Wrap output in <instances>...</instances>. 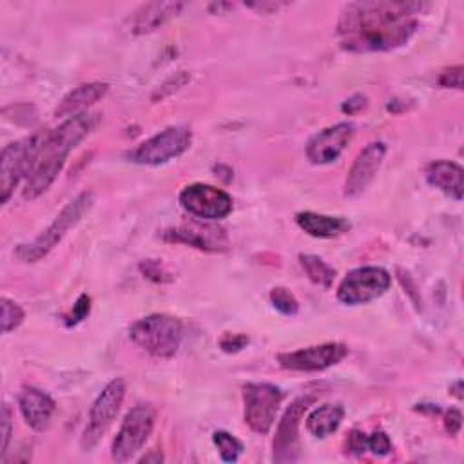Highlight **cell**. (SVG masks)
<instances>
[{"label": "cell", "instance_id": "1", "mask_svg": "<svg viewBox=\"0 0 464 464\" xmlns=\"http://www.w3.org/2000/svg\"><path fill=\"white\" fill-rule=\"evenodd\" d=\"M422 2H350L343 7L337 33L341 45L353 53H384L404 45L417 31Z\"/></svg>", "mask_w": 464, "mask_h": 464}, {"label": "cell", "instance_id": "2", "mask_svg": "<svg viewBox=\"0 0 464 464\" xmlns=\"http://www.w3.org/2000/svg\"><path fill=\"white\" fill-rule=\"evenodd\" d=\"M96 120L98 114L82 112L63 120L56 129L45 130L44 141L24 183L22 196L25 199H36L53 185L62 172L69 152L92 130Z\"/></svg>", "mask_w": 464, "mask_h": 464}, {"label": "cell", "instance_id": "3", "mask_svg": "<svg viewBox=\"0 0 464 464\" xmlns=\"http://www.w3.org/2000/svg\"><path fill=\"white\" fill-rule=\"evenodd\" d=\"M92 203L94 194L91 190L80 192L56 214L53 223L47 228H44L33 241L18 245L14 256L22 263H36L42 257H45L63 239V236L82 221V218L91 210Z\"/></svg>", "mask_w": 464, "mask_h": 464}, {"label": "cell", "instance_id": "4", "mask_svg": "<svg viewBox=\"0 0 464 464\" xmlns=\"http://www.w3.org/2000/svg\"><path fill=\"white\" fill-rule=\"evenodd\" d=\"M185 335L183 323L169 314H150L134 321L129 328L130 341L158 359H170L178 353Z\"/></svg>", "mask_w": 464, "mask_h": 464}, {"label": "cell", "instance_id": "5", "mask_svg": "<svg viewBox=\"0 0 464 464\" xmlns=\"http://www.w3.org/2000/svg\"><path fill=\"white\" fill-rule=\"evenodd\" d=\"M45 130L34 132L29 138L13 141L4 147L2 158H0V194L2 203H7L13 196L16 185L29 174L31 165L34 161V156L44 141Z\"/></svg>", "mask_w": 464, "mask_h": 464}, {"label": "cell", "instance_id": "6", "mask_svg": "<svg viewBox=\"0 0 464 464\" xmlns=\"http://www.w3.org/2000/svg\"><path fill=\"white\" fill-rule=\"evenodd\" d=\"M156 424V411L150 404H136L132 406L123 420L121 426L112 439L111 455L116 462L130 460L149 440Z\"/></svg>", "mask_w": 464, "mask_h": 464}, {"label": "cell", "instance_id": "7", "mask_svg": "<svg viewBox=\"0 0 464 464\" xmlns=\"http://www.w3.org/2000/svg\"><path fill=\"white\" fill-rule=\"evenodd\" d=\"M192 141V132L188 127L174 125L167 127L161 132L150 136L141 141L136 149H132L127 158L138 165H163L178 156H181Z\"/></svg>", "mask_w": 464, "mask_h": 464}, {"label": "cell", "instance_id": "8", "mask_svg": "<svg viewBox=\"0 0 464 464\" xmlns=\"http://www.w3.org/2000/svg\"><path fill=\"white\" fill-rule=\"evenodd\" d=\"M125 381L116 377L105 384V388L100 392V395L94 399L91 410H89V422L82 435V448L85 451L92 450L98 440L103 437V433L109 430L112 420L116 419L121 402L125 399Z\"/></svg>", "mask_w": 464, "mask_h": 464}, {"label": "cell", "instance_id": "9", "mask_svg": "<svg viewBox=\"0 0 464 464\" xmlns=\"http://www.w3.org/2000/svg\"><path fill=\"white\" fill-rule=\"evenodd\" d=\"M283 392L270 382H246L243 386L245 422L259 435H266L274 426Z\"/></svg>", "mask_w": 464, "mask_h": 464}, {"label": "cell", "instance_id": "10", "mask_svg": "<svg viewBox=\"0 0 464 464\" xmlns=\"http://www.w3.org/2000/svg\"><path fill=\"white\" fill-rule=\"evenodd\" d=\"M392 285V276L381 266H359L350 270L337 286V299L344 304H366L381 297Z\"/></svg>", "mask_w": 464, "mask_h": 464}, {"label": "cell", "instance_id": "11", "mask_svg": "<svg viewBox=\"0 0 464 464\" xmlns=\"http://www.w3.org/2000/svg\"><path fill=\"white\" fill-rule=\"evenodd\" d=\"M181 207L205 221L227 218L232 212V198L223 188L207 183H190L179 192Z\"/></svg>", "mask_w": 464, "mask_h": 464}, {"label": "cell", "instance_id": "12", "mask_svg": "<svg viewBox=\"0 0 464 464\" xmlns=\"http://www.w3.org/2000/svg\"><path fill=\"white\" fill-rule=\"evenodd\" d=\"M314 395H301L292 401V404L285 410L272 442L274 460L286 464L294 462L299 457V424L306 410L314 404Z\"/></svg>", "mask_w": 464, "mask_h": 464}, {"label": "cell", "instance_id": "13", "mask_svg": "<svg viewBox=\"0 0 464 464\" xmlns=\"http://www.w3.org/2000/svg\"><path fill=\"white\" fill-rule=\"evenodd\" d=\"M346 353L348 346L343 343H323L277 353V362L281 368L292 372H321L341 362Z\"/></svg>", "mask_w": 464, "mask_h": 464}, {"label": "cell", "instance_id": "14", "mask_svg": "<svg viewBox=\"0 0 464 464\" xmlns=\"http://www.w3.org/2000/svg\"><path fill=\"white\" fill-rule=\"evenodd\" d=\"M163 237L172 243H185L188 246L205 250V252H225L228 250V236L223 227L203 223V221H188L179 227L163 232Z\"/></svg>", "mask_w": 464, "mask_h": 464}, {"label": "cell", "instance_id": "15", "mask_svg": "<svg viewBox=\"0 0 464 464\" xmlns=\"http://www.w3.org/2000/svg\"><path fill=\"white\" fill-rule=\"evenodd\" d=\"M353 134H355V127L353 123H348V121H341L332 127H326L308 140L306 158L314 165L332 163L350 145Z\"/></svg>", "mask_w": 464, "mask_h": 464}, {"label": "cell", "instance_id": "16", "mask_svg": "<svg viewBox=\"0 0 464 464\" xmlns=\"http://www.w3.org/2000/svg\"><path fill=\"white\" fill-rule=\"evenodd\" d=\"M386 156V143L382 141H372L368 143L353 160L344 185H343V194L346 198H357L375 178L379 172L382 161Z\"/></svg>", "mask_w": 464, "mask_h": 464}, {"label": "cell", "instance_id": "17", "mask_svg": "<svg viewBox=\"0 0 464 464\" xmlns=\"http://www.w3.org/2000/svg\"><path fill=\"white\" fill-rule=\"evenodd\" d=\"M20 413L29 428L34 431H45L56 411L53 397L34 386H24L16 397Z\"/></svg>", "mask_w": 464, "mask_h": 464}, {"label": "cell", "instance_id": "18", "mask_svg": "<svg viewBox=\"0 0 464 464\" xmlns=\"http://www.w3.org/2000/svg\"><path fill=\"white\" fill-rule=\"evenodd\" d=\"M185 7L183 2H147L140 5L127 20L129 31L132 34H145L161 27L167 20L179 14Z\"/></svg>", "mask_w": 464, "mask_h": 464}, {"label": "cell", "instance_id": "19", "mask_svg": "<svg viewBox=\"0 0 464 464\" xmlns=\"http://www.w3.org/2000/svg\"><path fill=\"white\" fill-rule=\"evenodd\" d=\"M426 181L439 188L440 192H444L446 196L453 198L455 201H460L462 199V190H464V185H462V167L455 161H450V160H437L433 163H430L426 167Z\"/></svg>", "mask_w": 464, "mask_h": 464}, {"label": "cell", "instance_id": "20", "mask_svg": "<svg viewBox=\"0 0 464 464\" xmlns=\"http://www.w3.org/2000/svg\"><path fill=\"white\" fill-rule=\"evenodd\" d=\"M109 91V85L103 82H91V83H83L78 85L76 89L69 91L62 102L58 103L54 116L58 118H71L76 114H82L87 107H91L92 103H96L98 100H102Z\"/></svg>", "mask_w": 464, "mask_h": 464}, {"label": "cell", "instance_id": "21", "mask_svg": "<svg viewBox=\"0 0 464 464\" xmlns=\"http://www.w3.org/2000/svg\"><path fill=\"white\" fill-rule=\"evenodd\" d=\"M295 223L308 236L321 237V239H330V237L343 236L352 228V225L346 218L317 214V212H312V210H304V212L295 214Z\"/></svg>", "mask_w": 464, "mask_h": 464}, {"label": "cell", "instance_id": "22", "mask_svg": "<svg viewBox=\"0 0 464 464\" xmlns=\"http://www.w3.org/2000/svg\"><path fill=\"white\" fill-rule=\"evenodd\" d=\"M344 419V408L341 404H321L306 417V430L317 439H324L339 430Z\"/></svg>", "mask_w": 464, "mask_h": 464}, {"label": "cell", "instance_id": "23", "mask_svg": "<svg viewBox=\"0 0 464 464\" xmlns=\"http://www.w3.org/2000/svg\"><path fill=\"white\" fill-rule=\"evenodd\" d=\"M299 263L314 285L323 286V288L332 286V283L335 279V270L326 261H323L319 256L299 254Z\"/></svg>", "mask_w": 464, "mask_h": 464}, {"label": "cell", "instance_id": "24", "mask_svg": "<svg viewBox=\"0 0 464 464\" xmlns=\"http://www.w3.org/2000/svg\"><path fill=\"white\" fill-rule=\"evenodd\" d=\"M212 442L218 448L221 460H225V462H236L245 450L243 442L225 430H216L212 433Z\"/></svg>", "mask_w": 464, "mask_h": 464}, {"label": "cell", "instance_id": "25", "mask_svg": "<svg viewBox=\"0 0 464 464\" xmlns=\"http://www.w3.org/2000/svg\"><path fill=\"white\" fill-rule=\"evenodd\" d=\"M270 303L283 315H295L299 312V303L295 295L283 286H276L270 290Z\"/></svg>", "mask_w": 464, "mask_h": 464}, {"label": "cell", "instance_id": "26", "mask_svg": "<svg viewBox=\"0 0 464 464\" xmlns=\"http://www.w3.org/2000/svg\"><path fill=\"white\" fill-rule=\"evenodd\" d=\"M2 334H9L24 323V310L20 304L11 301L9 297H2Z\"/></svg>", "mask_w": 464, "mask_h": 464}, {"label": "cell", "instance_id": "27", "mask_svg": "<svg viewBox=\"0 0 464 464\" xmlns=\"http://www.w3.org/2000/svg\"><path fill=\"white\" fill-rule=\"evenodd\" d=\"M140 270L141 274L154 281V283H167V281H172V276L167 272V268L163 266L161 261L158 259H145L140 263Z\"/></svg>", "mask_w": 464, "mask_h": 464}, {"label": "cell", "instance_id": "28", "mask_svg": "<svg viewBox=\"0 0 464 464\" xmlns=\"http://www.w3.org/2000/svg\"><path fill=\"white\" fill-rule=\"evenodd\" d=\"M366 450L377 457H384L392 451V440L384 431H373L372 435H366Z\"/></svg>", "mask_w": 464, "mask_h": 464}, {"label": "cell", "instance_id": "29", "mask_svg": "<svg viewBox=\"0 0 464 464\" xmlns=\"http://www.w3.org/2000/svg\"><path fill=\"white\" fill-rule=\"evenodd\" d=\"M91 312V297L87 294H82L76 303L72 304V310L69 315H65V326H74L80 321H83Z\"/></svg>", "mask_w": 464, "mask_h": 464}, {"label": "cell", "instance_id": "30", "mask_svg": "<svg viewBox=\"0 0 464 464\" xmlns=\"http://www.w3.org/2000/svg\"><path fill=\"white\" fill-rule=\"evenodd\" d=\"M248 344V337L245 334H225L219 339V348L225 353H236L241 352Z\"/></svg>", "mask_w": 464, "mask_h": 464}, {"label": "cell", "instance_id": "31", "mask_svg": "<svg viewBox=\"0 0 464 464\" xmlns=\"http://www.w3.org/2000/svg\"><path fill=\"white\" fill-rule=\"evenodd\" d=\"M462 65H455V67H450L446 71H442L437 78V83L440 87H453V89H462Z\"/></svg>", "mask_w": 464, "mask_h": 464}, {"label": "cell", "instance_id": "32", "mask_svg": "<svg viewBox=\"0 0 464 464\" xmlns=\"http://www.w3.org/2000/svg\"><path fill=\"white\" fill-rule=\"evenodd\" d=\"M346 451L353 455H362L366 451V433L361 430H352L346 437Z\"/></svg>", "mask_w": 464, "mask_h": 464}, {"label": "cell", "instance_id": "33", "mask_svg": "<svg viewBox=\"0 0 464 464\" xmlns=\"http://www.w3.org/2000/svg\"><path fill=\"white\" fill-rule=\"evenodd\" d=\"M11 408L7 404H4L2 408V451H0V457L2 460L5 459V453H7V446H9V440H11Z\"/></svg>", "mask_w": 464, "mask_h": 464}, {"label": "cell", "instance_id": "34", "mask_svg": "<svg viewBox=\"0 0 464 464\" xmlns=\"http://www.w3.org/2000/svg\"><path fill=\"white\" fill-rule=\"evenodd\" d=\"M462 428V413L460 410L457 408H450L446 410L444 413V430L450 433V435H457Z\"/></svg>", "mask_w": 464, "mask_h": 464}, {"label": "cell", "instance_id": "35", "mask_svg": "<svg viewBox=\"0 0 464 464\" xmlns=\"http://www.w3.org/2000/svg\"><path fill=\"white\" fill-rule=\"evenodd\" d=\"M364 105H366V96H362V94H353L352 98H348V100L341 105V109H343V112L353 114V112L361 111Z\"/></svg>", "mask_w": 464, "mask_h": 464}, {"label": "cell", "instance_id": "36", "mask_svg": "<svg viewBox=\"0 0 464 464\" xmlns=\"http://www.w3.org/2000/svg\"><path fill=\"white\" fill-rule=\"evenodd\" d=\"M245 5H248V7H252V9H257V11H261V13H270V11H277L279 7H285L286 4H285V2H268V0H261V2H248V4H245Z\"/></svg>", "mask_w": 464, "mask_h": 464}, {"label": "cell", "instance_id": "37", "mask_svg": "<svg viewBox=\"0 0 464 464\" xmlns=\"http://www.w3.org/2000/svg\"><path fill=\"white\" fill-rule=\"evenodd\" d=\"M460 386H462V381H455L451 386H450V392L457 397V399H462V392H460Z\"/></svg>", "mask_w": 464, "mask_h": 464}, {"label": "cell", "instance_id": "38", "mask_svg": "<svg viewBox=\"0 0 464 464\" xmlns=\"http://www.w3.org/2000/svg\"><path fill=\"white\" fill-rule=\"evenodd\" d=\"M232 7V4H210V9H216L218 13L221 11V9H230Z\"/></svg>", "mask_w": 464, "mask_h": 464}]
</instances>
